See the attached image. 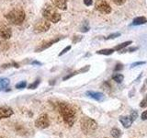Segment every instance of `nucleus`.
<instances>
[{"mask_svg": "<svg viewBox=\"0 0 147 138\" xmlns=\"http://www.w3.org/2000/svg\"><path fill=\"white\" fill-rule=\"evenodd\" d=\"M26 14L21 7H15L12 10L9 11L7 15L6 18L7 22L12 25H20L25 20Z\"/></svg>", "mask_w": 147, "mask_h": 138, "instance_id": "2", "label": "nucleus"}, {"mask_svg": "<svg viewBox=\"0 0 147 138\" xmlns=\"http://www.w3.org/2000/svg\"><path fill=\"white\" fill-rule=\"evenodd\" d=\"M119 122H121L124 128H130L133 122L132 119L130 117V115L129 116H121L119 117Z\"/></svg>", "mask_w": 147, "mask_h": 138, "instance_id": "13", "label": "nucleus"}, {"mask_svg": "<svg viewBox=\"0 0 147 138\" xmlns=\"http://www.w3.org/2000/svg\"><path fill=\"white\" fill-rule=\"evenodd\" d=\"M49 125H50V121H49L48 115L46 113L40 115L35 121V126L39 129H45L49 127Z\"/></svg>", "mask_w": 147, "mask_h": 138, "instance_id": "6", "label": "nucleus"}, {"mask_svg": "<svg viewBox=\"0 0 147 138\" xmlns=\"http://www.w3.org/2000/svg\"><path fill=\"white\" fill-rule=\"evenodd\" d=\"M58 110L64 122L68 126H73L76 120V112L75 108L67 102H61L59 103Z\"/></svg>", "mask_w": 147, "mask_h": 138, "instance_id": "1", "label": "nucleus"}, {"mask_svg": "<svg viewBox=\"0 0 147 138\" xmlns=\"http://www.w3.org/2000/svg\"><path fill=\"white\" fill-rule=\"evenodd\" d=\"M145 64V62H136V63H133V64H131V68H133V67H135V66H142V64Z\"/></svg>", "mask_w": 147, "mask_h": 138, "instance_id": "30", "label": "nucleus"}, {"mask_svg": "<svg viewBox=\"0 0 147 138\" xmlns=\"http://www.w3.org/2000/svg\"><path fill=\"white\" fill-rule=\"evenodd\" d=\"M123 67H122V64H119L116 66V67H115V71H119V70H121Z\"/></svg>", "mask_w": 147, "mask_h": 138, "instance_id": "34", "label": "nucleus"}, {"mask_svg": "<svg viewBox=\"0 0 147 138\" xmlns=\"http://www.w3.org/2000/svg\"><path fill=\"white\" fill-rule=\"evenodd\" d=\"M89 30V26L87 23H85L84 25H83V27L81 28V31L82 32H86V31H88Z\"/></svg>", "mask_w": 147, "mask_h": 138, "instance_id": "26", "label": "nucleus"}, {"mask_svg": "<svg viewBox=\"0 0 147 138\" xmlns=\"http://www.w3.org/2000/svg\"><path fill=\"white\" fill-rule=\"evenodd\" d=\"M131 43H132V41H125V43H121V44L117 45L116 47L114 48V50H116V51L122 50V49H124L125 47H127L128 45H130V44H131Z\"/></svg>", "mask_w": 147, "mask_h": 138, "instance_id": "18", "label": "nucleus"}, {"mask_svg": "<svg viewBox=\"0 0 147 138\" xmlns=\"http://www.w3.org/2000/svg\"><path fill=\"white\" fill-rule=\"evenodd\" d=\"M138 50V47H131V48H129V49H124L123 50V52H121V53H127V52H129V53H131V52H134V51H137Z\"/></svg>", "mask_w": 147, "mask_h": 138, "instance_id": "29", "label": "nucleus"}, {"mask_svg": "<svg viewBox=\"0 0 147 138\" xmlns=\"http://www.w3.org/2000/svg\"><path fill=\"white\" fill-rule=\"evenodd\" d=\"M77 74H79V72H78V71H76V72H74V73L70 74V75H67L66 76H64V77H63V80H67V79H69V78H71L72 76L77 75Z\"/></svg>", "mask_w": 147, "mask_h": 138, "instance_id": "27", "label": "nucleus"}, {"mask_svg": "<svg viewBox=\"0 0 147 138\" xmlns=\"http://www.w3.org/2000/svg\"><path fill=\"white\" fill-rule=\"evenodd\" d=\"M80 127L85 135H91L98 129V123L89 117H83L80 121Z\"/></svg>", "mask_w": 147, "mask_h": 138, "instance_id": "4", "label": "nucleus"}, {"mask_svg": "<svg viewBox=\"0 0 147 138\" xmlns=\"http://www.w3.org/2000/svg\"><path fill=\"white\" fill-rule=\"evenodd\" d=\"M50 22L46 20L45 18L43 20H40L38 22L34 25V31L37 33H40V32H46L50 29Z\"/></svg>", "mask_w": 147, "mask_h": 138, "instance_id": "7", "label": "nucleus"}, {"mask_svg": "<svg viewBox=\"0 0 147 138\" xmlns=\"http://www.w3.org/2000/svg\"><path fill=\"white\" fill-rule=\"evenodd\" d=\"M95 7L96 10L103 14H109L111 12V7L106 0H96Z\"/></svg>", "mask_w": 147, "mask_h": 138, "instance_id": "5", "label": "nucleus"}, {"mask_svg": "<svg viewBox=\"0 0 147 138\" xmlns=\"http://www.w3.org/2000/svg\"><path fill=\"white\" fill-rule=\"evenodd\" d=\"M12 36L11 29L6 24H0V38L8 40Z\"/></svg>", "mask_w": 147, "mask_h": 138, "instance_id": "9", "label": "nucleus"}, {"mask_svg": "<svg viewBox=\"0 0 147 138\" xmlns=\"http://www.w3.org/2000/svg\"><path fill=\"white\" fill-rule=\"evenodd\" d=\"M114 49H103V50H99L96 52L98 54H103V55H110L114 53Z\"/></svg>", "mask_w": 147, "mask_h": 138, "instance_id": "17", "label": "nucleus"}, {"mask_svg": "<svg viewBox=\"0 0 147 138\" xmlns=\"http://www.w3.org/2000/svg\"><path fill=\"white\" fill-rule=\"evenodd\" d=\"M62 39V37H59V38H54V39H52V40H49V41H44L42 43H40L39 44V46L35 49V52L36 53H40L42 52V51L48 49L49 47H51L53 44L58 43V41Z\"/></svg>", "mask_w": 147, "mask_h": 138, "instance_id": "8", "label": "nucleus"}, {"mask_svg": "<svg viewBox=\"0 0 147 138\" xmlns=\"http://www.w3.org/2000/svg\"><path fill=\"white\" fill-rule=\"evenodd\" d=\"M89 66H85L84 68H82V69H80V70L79 71H78V72H79V73H84V72H87V71H88L89 70Z\"/></svg>", "mask_w": 147, "mask_h": 138, "instance_id": "33", "label": "nucleus"}, {"mask_svg": "<svg viewBox=\"0 0 147 138\" xmlns=\"http://www.w3.org/2000/svg\"><path fill=\"white\" fill-rule=\"evenodd\" d=\"M26 87H27V82L26 81H22V82L18 83V84L16 85V89H25Z\"/></svg>", "mask_w": 147, "mask_h": 138, "instance_id": "21", "label": "nucleus"}, {"mask_svg": "<svg viewBox=\"0 0 147 138\" xmlns=\"http://www.w3.org/2000/svg\"><path fill=\"white\" fill-rule=\"evenodd\" d=\"M112 79L115 81V82H117V83H121L122 81H123V79H124V76L123 75H121V74H119V73H117V74H114V75L112 76Z\"/></svg>", "mask_w": 147, "mask_h": 138, "instance_id": "16", "label": "nucleus"}, {"mask_svg": "<svg viewBox=\"0 0 147 138\" xmlns=\"http://www.w3.org/2000/svg\"><path fill=\"white\" fill-rule=\"evenodd\" d=\"M141 119L142 120V121H146V120H147V110H144V112L142 113Z\"/></svg>", "mask_w": 147, "mask_h": 138, "instance_id": "31", "label": "nucleus"}, {"mask_svg": "<svg viewBox=\"0 0 147 138\" xmlns=\"http://www.w3.org/2000/svg\"><path fill=\"white\" fill-rule=\"evenodd\" d=\"M130 117L132 119V121H133V122L135 121V120L138 118V113H137L136 110H132V112H131V114H130Z\"/></svg>", "mask_w": 147, "mask_h": 138, "instance_id": "23", "label": "nucleus"}, {"mask_svg": "<svg viewBox=\"0 0 147 138\" xmlns=\"http://www.w3.org/2000/svg\"><path fill=\"white\" fill-rule=\"evenodd\" d=\"M31 64H36V66H40L41 63L38 62V61H33V62H31Z\"/></svg>", "mask_w": 147, "mask_h": 138, "instance_id": "35", "label": "nucleus"}, {"mask_svg": "<svg viewBox=\"0 0 147 138\" xmlns=\"http://www.w3.org/2000/svg\"><path fill=\"white\" fill-rule=\"evenodd\" d=\"M40 78H38V79H37L35 82H33L32 84H30L29 86V89H37V87H38V86H39V84H40Z\"/></svg>", "mask_w": 147, "mask_h": 138, "instance_id": "20", "label": "nucleus"}, {"mask_svg": "<svg viewBox=\"0 0 147 138\" xmlns=\"http://www.w3.org/2000/svg\"><path fill=\"white\" fill-rule=\"evenodd\" d=\"M111 1L115 4L117 5V6H121L124 3L126 2V0H111Z\"/></svg>", "mask_w": 147, "mask_h": 138, "instance_id": "25", "label": "nucleus"}, {"mask_svg": "<svg viewBox=\"0 0 147 138\" xmlns=\"http://www.w3.org/2000/svg\"><path fill=\"white\" fill-rule=\"evenodd\" d=\"M42 16L49 22L57 23L61 20V15L56 10V7L49 4H46L42 8Z\"/></svg>", "mask_w": 147, "mask_h": 138, "instance_id": "3", "label": "nucleus"}, {"mask_svg": "<svg viewBox=\"0 0 147 138\" xmlns=\"http://www.w3.org/2000/svg\"><path fill=\"white\" fill-rule=\"evenodd\" d=\"M52 3L53 7L62 10H65L67 8V0H52Z\"/></svg>", "mask_w": 147, "mask_h": 138, "instance_id": "12", "label": "nucleus"}, {"mask_svg": "<svg viewBox=\"0 0 147 138\" xmlns=\"http://www.w3.org/2000/svg\"><path fill=\"white\" fill-rule=\"evenodd\" d=\"M110 135H112L113 138H119L121 136V131L119 128H112L110 131Z\"/></svg>", "mask_w": 147, "mask_h": 138, "instance_id": "15", "label": "nucleus"}, {"mask_svg": "<svg viewBox=\"0 0 147 138\" xmlns=\"http://www.w3.org/2000/svg\"><path fill=\"white\" fill-rule=\"evenodd\" d=\"M84 4L87 7H90L93 4V0H84Z\"/></svg>", "mask_w": 147, "mask_h": 138, "instance_id": "32", "label": "nucleus"}, {"mask_svg": "<svg viewBox=\"0 0 147 138\" xmlns=\"http://www.w3.org/2000/svg\"><path fill=\"white\" fill-rule=\"evenodd\" d=\"M9 85V79L8 78H0V87L2 89H6Z\"/></svg>", "mask_w": 147, "mask_h": 138, "instance_id": "19", "label": "nucleus"}, {"mask_svg": "<svg viewBox=\"0 0 147 138\" xmlns=\"http://www.w3.org/2000/svg\"><path fill=\"white\" fill-rule=\"evenodd\" d=\"M146 22H147V18L145 17H138V18H135L134 20H133L131 25H133V26L144 25Z\"/></svg>", "mask_w": 147, "mask_h": 138, "instance_id": "14", "label": "nucleus"}, {"mask_svg": "<svg viewBox=\"0 0 147 138\" xmlns=\"http://www.w3.org/2000/svg\"><path fill=\"white\" fill-rule=\"evenodd\" d=\"M13 110L7 106H0V119H6L13 114Z\"/></svg>", "mask_w": 147, "mask_h": 138, "instance_id": "11", "label": "nucleus"}, {"mask_svg": "<svg viewBox=\"0 0 147 138\" xmlns=\"http://www.w3.org/2000/svg\"><path fill=\"white\" fill-rule=\"evenodd\" d=\"M140 107H142V108H145V107H147V95L144 97V99L141 101Z\"/></svg>", "mask_w": 147, "mask_h": 138, "instance_id": "24", "label": "nucleus"}, {"mask_svg": "<svg viewBox=\"0 0 147 138\" xmlns=\"http://www.w3.org/2000/svg\"><path fill=\"white\" fill-rule=\"evenodd\" d=\"M86 95L88 96L89 98L96 100V101H103L105 99V96H104L103 93H101V92H96V91L89 90V91H86Z\"/></svg>", "mask_w": 147, "mask_h": 138, "instance_id": "10", "label": "nucleus"}, {"mask_svg": "<svg viewBox=\"0 0 147 138\" xmlns=\"http://www.w3.org/2000/svg\"><path fill=\"white\" fill-rule=\"evenodd\" d=\"M119 36H121V32H115V33H112V34H110L109 35L107 38H106V40H109V39H115V38H117V37Z\"/></svg>", "mask_w": 147, "mask_h": 138, "instance_id": "22", "label": "nucleus"}, {"mask_svg": "<svg viewBox=\"0 0 147 138\" xmlns=\"http://www.w3.org/2000/svg\"><path fill=\"white\" fill-rule=\"evenodd\" d=\"M70 49H71V45H69V46H67V47H65V48H64V49H63V50L62 51V52H61V53H59V56H62V55H63V54H64V53H67V52H68V51H69V50H70Z\"/></svg>", "mask_w": 147, "mask_h": 138, "instance_id": "28", "label": "nucleus"}]
</instances>
